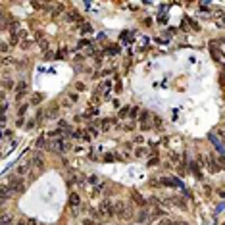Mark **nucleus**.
Instances as JSON below:
<instances>
[{"mask_svg":"<svg viewBox=\"0 0 225 225\" xmlns=\"http://www.w3.org/2000/svg\"><path fill=\"white\" fill-rule=\"evenodd\" d=\"M133 214H135V210H133V206L131 204H127V202H117L115 204V216L119 217V219H131L133 217Z\"/></svg>","mask_w":225,"mask_h":225,"instance_id":"obj_1","label":"nucleus"},{"mask_svg":"<svg viewBox=\"0 0 225 225\" xmlns=\"http://www.w3.org/2000/svg\"><path fill=\"white\" fill-rule=\"evenodd\" d=\"M198 160H200V163H202V166H204L210 173H219V171H221V168H219L217 160L210 158V156H198Z\"/></svg>","mask_w":225,"mask_h":225,"instance_id":"obj_2","label":"nucleus"},{"mask_svg":"<svg viewBox=\"0 0 225 225\" xmlns=\"http://www.w3.org/2000/svg\"><path fill=\"white\" fill-rule=\"evenodd\" d=\"M8 187H10L12 192H16V194H23V192H25V183L21 181V177H19V175H12V177H10Z\"/></svg>","mask_w":225,"mask_h":225,"instance_id":"obj_3","label":"nucleus"},{"mask_svg":"<svg viewBox=\"0 0 225 225\" xmlns=\"http://www.w3.org/2000/svg\"><path fill=\"white\" fill-rule=\"evenodd\" d=\"M98 212H100L102 217H112V216L115 214V204H114L112 200H104V202L100 204V208H98Z\"/></svg>","mask_w":225,"mask_h":225,"instance_id":"obj_4","label":"nucleus"},{"mask_svg":"<svg viewBox=\"0 0 225 225\" xmlns=\"http://www.w3.org/2000/svg\"><path fill=\"white\" fill-rule=\"evenodd\" d=\"M48 150H52V152H56V154H60L62 150L66 148V142H64V139H56V141H52V142H48V146H46Z\"/></svg>","mask_w":225,"mask_h":225,"instance_id":"obj_5","label":"nucleus"},{"mask_svg":"<svg viewBox=\"0 0 225 225\" xmlns=\"http://www.w3.org/2000/svg\"><path fill=\"white\" fill-rule=\"evenodd\" d=\"M148 119H150V114H148V112H141V115H139V121H141V129H142V131L150 129Z\"/></svg>","mask_w":225,"mask_h":225,"instance_id":"obj_6","label":"nucleus"},{"mask_svg":"<svg viewBox=\"0 0 225 225\" xmlns=\"http://www.w3.org/2000/svg\"><path fill=\"white\" fill-rule=\"evenodd\" d=\"M114 121H115V119L106 117V119H100V121H94V125H100V129H102V131H108V129H112Z\"/></svg>","mask_w":225,"mask_h":225,"instance_id":"obj_7","label":"nucleus"},{"mask_svg":"<svg viewBox=\"0 0 225 225\" xmlns=\"http://www.w3.org/2000/svg\"><path fill=\"white\" fill-rule=\"evenodd\" d=\"M131 198H133V202H135V204L141 206V208H144V206H146V200L142 198V194H139V192H135V190H133V192H131Z\"/></svg>","mask_w":225,"mask_h":225,"instance_id":"obj_8","label":"nucleus"},{"mask_svg":"<svg viewBox=\"0 0 225 225\" xmlns=\"http://www.w3.org/2000/svg\"><path fill=\"white\" fill-rule=\"evenodd\" d=\"M110 91H112V83H110V81H104V83L98 87V91H96V93H100V94H104V96H108Z\"/></svg>","mask_w":225,"mask_h":225,"instance_id":"obj_9","label":"nucleus"},{"mask_svg":"<svg viewBox=\"0 0 225 225\" xmlns=\"http://www.w3.org/2000/svg\"><path fill=\"white\" fill-rule=\"evenodd\" d=\"M81 206V198H79V194H71L69 196V208L75 210V208H79Z\"/></svg>","mask_w":225,"mask_h":225,"instance_id":"obj_10","label":"nucleus"},{"mask_svg":"<svg viewBox=\"0 0 225 225\" xmlns=\"http://www.w3.org/2000/svg\"><path fill=\"white\" fill-rule=\"evenodd\" d=\"M42 100H44V96L40 93H35V94H31V98H29V104H31V106H37V104H40Z\"/></svg>","mask_w":225,"mask_h":225,"instance_id":"obj_11","label":"nucleus"},{"mask_svg":"<svg viewBox=\"0 0 225 225\" xmlns=\"http://www.w3.org/2000/svg\"><path fill=\"white\" fill-rule=\"evenodd\" d=\"M169 204L179 206V208H183V210L187 208V202H185V200H181V198H177V196H171V198H169Z\"/></svg>","mask_w":225,"mask_h":225,"instance_id":"obj_12","label":"nucleus"},{"mask_svg":"<svg viewBox=\"0 0 225 225\" xmlns=\"http://www.w3.org/2000/svg\"><path fill=\"white\" fill-rule=\"evenodd\" d=\"M189 168L192 169V173L196 175V177H202V173H200V163H198V162H190V163H189Z\"/></svg>","mask_w":225,"mask_h":225,"instance_id":"obj_13","label":"nucleus"},{"mask_svg":"<svg viewBox=\"0 0 225 225\" xmlns=\"http://www.w3.org/2000/svg\"><path fill=\"white\" fill-rule=\"evenodd\" d=\"M29 168H31V162H29V163H23V166H18V169H16V175H25L27 171H29Z\"/></svg>","mask_w":225,"mask_h":225,"instance_id":"obj_14","label":"nucleus"},{"mask_svg":"<svg viewBox=\"0 0 225 225\" xmlns=\"http://www.w3.org/2000/svg\"><path fill=\"white\" fill-rule=\"evenodd\" d=\"M66 18H67L69 21H77V23L81 21V16H79V12H67V16H66Z\"/></svg>","mask_w":225,"mask_h":225,"instance_id":"obj_15","label":"nucleus"},{"mask_svg":"<svg viewBox=\"0 0 225 225\" xmlns=\"http://www.w3.org/2000/svg\"><path fill=\"white\" fill-rule=\"evenodd\" d=\"M27 93V83H19L18 85V98H23Z\"/></svg>","mask_w":225,"mask_h":225,"instance_id":"obj_16","label":"nucleus"},{"mask_svg":"<svg viewBox=\"0 0 225 225\" xmlns=\"http://www.w3.org/2000/svg\"><path fill=\"white\" fill-rule=\"evenodd\" d=\"M10 192H12L10 187H8V185H2V202H6V200L10 198Z\"/></svg>","mask_w":225,"mask_h":225,"instance_id":"obj_17","label":"nucleus"},{"mask_svg":"<svg viewBox=\"0 0 225 225\" xmlns=\"http://www.w3.org/2000/svg\"><path fill=\"white\" fill-rule=\"evenodd\" d=\"M160 181H162V185H166V187H175L177 183L173 181V179H168V177H163V179H160Z\"/></svg>","mask_w":225,"mask_h":225,"instance_id":"obj_18","label":"nucleus"},{"mask_svg":"<svg viewBox=\"0 0 225 225\" xmlns=\"http://www.w3.org/2000/svg\"><path fill=\"white\" fill-rule=\"evenodd\" d=\"M81 33H93V25L83 23V25H81Z\"/></svg>","mask_w":225,"mask_h":225,"instance_id":"obj_19","label":"nucleus"},{"mask_svg":"<svg viewBox=\"0 0 225 225\" xmlns=\"http://www.w3.org/2000/svg\"><path fill=\"white\" fill-rule=\"evenodd\" d=\"M129 112H131V108H129V106H123L121 110H119V112H117V115H119V117H125V115H127Z\"/></svg>","mask_w":225,"mask_h":225,"instance_id":"obj_20","label":"nucleus"},{"mask_svg":"<svg viewBox=\"0 0 225 225\" xmlns=\"http://www.w3.org/2000/svg\"><path fill=\"white\" fill-rule=\"evenodd\" d=\"M135 154H137V158H142V156L148 154V150L146 148H137V150H135Z\"/></svg>","mask_w":225,"mask_h":225,"instance_id":"obj_21","label":"nucleus"},{"mask_svg":"<svg viewBox=\"0 0 225 225\" xmlns=\"http://www.w3.org/2000/svg\"><path fill=\"white\" fill-rule=\"evenodd\" d=\"M129 115H131V117L135 119V117H137V115H141V110H139L137 106H133V108H131V112H129Z\"/></svg>","mask_w":225,"mask_h":225,"instance_id":"obj_22","label":"nucleus"},{"mask_svg":"<svg viewBox=\"0 0 225 225\" xmlns=\"http://www.w3.org/2000/svg\"><path fill=\"white\" fill-rule=\"evenodd\" d=\"M37 146H39V148H42V146H44V148H46V146H48V141H46V139H44V137H40V139L37 141Z\"/></svg>","mask_w":225,"mask_h":225,"instance_id":"obj_23","label":"nucleus"},{"mask_svg":"<svg viewBox=\"0 0 225 225\" xmlns=\"http://www.w3.org/2000/svg\"><path fill=\"white\" fill-rule=\"evenodd\" d=\"M67 100H69V102H77V100H79V94H77V93H69V94H67Z\"/></svg>","mask_w":225,"mask_h":225,"instance_id":"obj_24","label":"nucleus"},{"mask_svg":"<svg viewBox=\"0 0 225 225\" xmlns=\"http://www.w3.org/2000/svg\"><path fill=\"white\" fill-rule=\"evenodd\" d=\"M31 163H33V166H37V168H42V160H40L39 156H35V158L31 160Z\"/></svg>","mask_w":225,"mask_h":225,"instance_id":"obj_25","label":"nucleus"},{"mask_svg":"<svg viewBox=\"0 0 225 225\" xmlns=\"http://www.w3.org/2000/svg\"><path fill=\"white\" fill-rule=\"evenodd\" d=\"M87 46H91V42L85 40V39H83V40H79V44H77V48H87ZM91 48H93V46H91Z\"/></svg>","mask_w":225,"mask_h":225,"instance_id":"obj_26","label":"nucleus"},{"mask_svg":"<svg viewBox=\"0 0 225 225\" xmlns=\"http://www.w3.org/2000/svg\"><path fill=\"white\" fill-rule=\"evenodd\" d=\"M2 223H4V225H12V216L4 214V216H2Z\"/></svg>","mask_w":225,"mask_h":225,"instance_id":"obj_27","label":"nucleus"},{"mask_svg":"<svg viewBox=\"0 0 225 225\" xmlns=\"http://www.w3.org/2000/svg\"><path fill=\"white\" fill-rule=\"evenodd\" d=\"M39 46H40L42 50H46V48H48V40H46V39H40V40H39Z\"/></svg>","mask_w":225,"mask_h":225,"instance_id":"obj_28","label":"nucleus"},{"mask_svg":"<svg viewBox=\"0 0 225 225\" xmlns=\"http://www.w3.org/2000/svg\"><path fill=\"white\" fill-rule=\"evenodd\" d=\"M27 108H29V104H21V106H19V110H18V114H19V117L27 112Z\"/></svg>","mask_w":225,"mask_h":225,"instance_id":"obj_29","label":"nucleus"},{"mask_svg":"<svg viewBox=\"0 0 225 225\" xmlns=\"http://www.w3.org/2000/svg\"><path fill=\"white\" fill-rule=\"evenodd\" d=\"M31 44H33V42H31V39H23V42H21V48H25V50H27L29 46H31Z\"/></svg>","mask_w":225,"mask_h":225,"instance_id":"obj_30","label":"nucleus"},{"mask_svg":"<svg viewBox=\"0 0 225 225\" xmlns=\"http://www.w3.org/2000/svg\"><path fill=\"white\" fill-rule=\"evenodd\" d=\"M158 162H160V160H158V156H154V158H150V160H148V166L152 168V166H156Z\"/></svg>","mask_w":225,"mask_h":225,"instance_id":"obj_31","label":"nucleus"},{"mask_svg":"<svg viewBox=\"0 0 225 225\" xmlns=\"http://www.w3.org/2000/svg\"><path fill=\"white\" fill-rule=\"evenodd\" d=\"M2 85H4V88H12V87H13V81H10V79H4V83H2Z\"/></svg>","mask_w":225,"mask_h":225,"instance_id":"obj_32","label":"nucleus"},{"mask_svg":"<svg viewBox=\"0 0 225 225\" xmlns=\"http://www.w3.org/2000/svg\"><path fill=\"white\" fill-rule=\"evenodd\" d=\"M217 163H219V168H221V169H225V158H223V156L217 158Z\"/></svg>","mask_w":225,"mask_h":225,"instance_id":"obj_33","label":"nucleus"},{"mask_svg":"<svg viewBox=\"0 0 225 225\" xmlns=\"http://www.w3.org/2000/svg\"><path fill=\"white\" fill-rule=\"evenodd\" d=\"M154 127H156V129H160V127H162V119H160V117H156V119H154Z\"/></svg>","mask_w":225,"mask_h":225,"instance_id":"obj_34","label":"nucleus"},{"mask_svg":"<svg viewBox=\"0 0 225 225\" xmlns=\"http://www.w3.org/2000/svg\"><path fill=\"white\" fill-rule=\"evenodd\" d=\"M8 50H10V44H8V42H2V52L6 54Z\"/></svg>","mask_w":225,"mask_h":225,"instance_id":"obj_35","label":"nucleus"},{"mask_svg":"<svg viewBox=\"0 0 225 225\" xmlns=\"http://www.w3.org/2000/svg\"><path fill=\"white\" fill-rule=\"evenodd\" d=\"M75 88H77V91H85V85L83 83H75Z\"/></svg>","mask_w":225,"mask_h":225,"instance_id":"obj_36","label":"nucleus"},{"mask_svg":"<svg viewBox=\"0 0 225 225\" xmlns=\"http://www.w3.org/2000/svg\"><path fill=\"white\" fill-rule=\"evenodd\" d=\"M64 54H66V50H60V52L56 54V60H62V58H64Z\"/></svg>","mask_w":225,"mask_h":225,"instance_id":"obj_37","label":"nucleus"},{"mask_svg":"<svg viewBox=\"0 0 225 225\" xmlns=\"http://www.w3.org/2000/svg\"><path fill=\"white\" fill-rule=\"evenodd\" d=\"M158 225H173V223H171V221H169V219H162V221H160V223H158Z\"/></svg>","mask_w":225,"mask_h":225,"instance_id":"obj_38","label":"nucleus"},{"mask_svg":"<svg viewBox=\"0 0 225 225\" xmlns=\"http://www.w3.org/2000/svg\"><path fill=\"white\" fill-rule=\"evenodd\" d=\"M62 106H64V108H69V106H71V102H69V100H67V98H66V100H64V102H62Z\"/></svg>","mask_w":225,"mask_h":225,"instance_id":"obj_39","label":"nucleus"},{"mask_svg":"<svg viewBox=\"0 0 225 225\" xmlns=\"http://www.w3.org/2000/svg\"><path fill=\"white\" fill-rule=\"evenodd\" d=\"M25 127H27V129H33V127H35V121L31 119V121H29V123H25Z\"/></svg>","mask_w":225,"mask_h":225,"instance_id":"obj_40","label":"nucleus"},{"mask_svg":"<svg viewBox=\"0 0 225 225\" xmlns=\"http://www.w3.org/2000/svg\"><path fill=\"white\" fill-rule=\"evenodd\" d=\"M23 121H25V119H23V117H19V119H18V123H16V125H18V127H23V125H25Z\"/></svg>","mask_w":225,"mask_h":225,"instance_id":"obj_41","label":"nucleus"},{"mask_svg":"<svg viewBox=\"0 0 225 225\" xmlns=\"http://www.w3.org/2000/svg\"><path fill=\"white\" fill-rule=\"evenodd\" d=\"M75 62L81 64V62H83V56H81V54H77V56H75Z\"/></svg>","mask_w":225,"mask_h":225,"instance_id":"obj_42","label":"nucleus"},{"mask_svg":"<svg viewBox=\"0 0 225 225\" xmlns=\"http://www.w3.org/2000/svg\"><path fill=\"white\" fill-rule=\"evenodd\" d=\"M83 225H94V221H93V219H85V223H83Z\"/></svg>","mask_w":225,"mask_h":225,"instance_id":"obj_43","label":"nucleus"},{"mask_svg":"<svg viewBox=\"0 0 225 225\" xmlns=\"http://www.w3.org/2000/svg\"><path fill=\"white\" fill-rule=\"evenodd\" d=\"M173 225H189V223H173Z\"/></svg>","mask_w":225,"mask_h":225,"instance_id":"obj_44","label":"nucleus"},{"mask_svg":"<svg viewBox=\"0 0 225 225\" xmlns=\"http://www.w3.org/2000/svg\"><path fill=\"white\" fill-rule=\"evenodd\" d=\"M223 23H225V18H223Z\"/></svg>","mask_w":225,"mask_h":225,"instance_id":"obj_45","label":"nucleus"}]
</instances>
